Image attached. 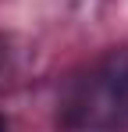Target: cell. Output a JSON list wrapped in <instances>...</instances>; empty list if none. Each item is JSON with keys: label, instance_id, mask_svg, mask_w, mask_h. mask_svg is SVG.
Instances as JSON below:
<instances>
[{"label": "cell", "instance_id": "obj_1", "mask_svg": "<svg viewBox=\"0 0 128 132\" xmlns=\"http://www.w3.org/2000/svg\"><path fill=\"white\" fill-rule=\"evenodd\" d=\"M57 118L68 132L128 129V46L100 54L89 68L68 79Z\"/></svg>", "mask_w": 128, "mask_h": 132}, {"label": "cell", "instance_id": "obj_2", "mask_svg": "<svg viewBox=\"0 0 128 132\" xmlns=\"http://www.w3.org/2000/svg\"><path fill=\"white\" fill-rule=\"evenodd\" d=\"M0 132H11V121H7L4 114H0Z\"/></svg>", "mask_w": 128, "mask_h": 132}]
</instances>
